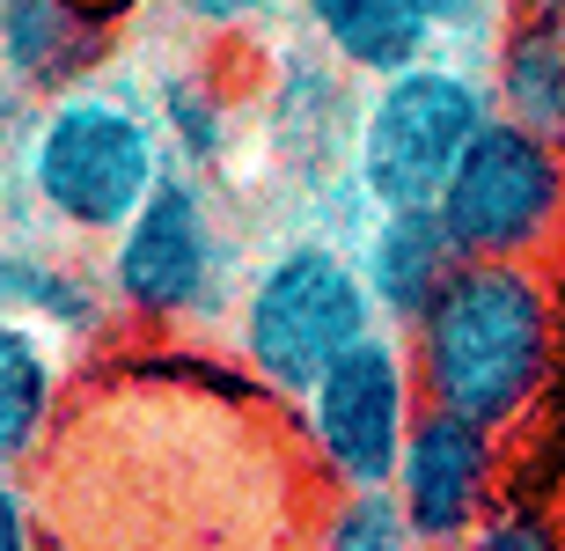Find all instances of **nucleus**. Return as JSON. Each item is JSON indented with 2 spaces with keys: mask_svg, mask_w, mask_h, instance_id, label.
Returning a JSON list of instances; mask_svg holds the SVG:
<instances>
[{
  "mask_svg": "<svg viewBox=\"0 0 565 551\" xmlns=\"http://www.w3.org/2000/svg\"><path fill=\"white\" fill-rule=\"evenodd\" d=\"M440 221L478 265H536L565 243V148L492 118L440 191Z\"/></svg>",
  "mask_w": 565,
  "mask_h": 551,
  "instance_id": "obj_6",
  "label": "nucleus"
},
{
  "mask_svg": "<svg viewBox=\"0 0 565 551\" xmlns=\"http://www.w3.org/2000/svg\"><path fill=\"white\" fill-rule=\"evenodd\" d=\"M0 301H8V317L38 324L44 339H96L104 317L118 309L110 287H96V273L22 251V243H8V257H0Z\"/></svg>",
  "mask_w": 565,
  "mask_h": 551,
  "instance_id": "obj_14",
  "label": "nucleus"
},
{
  "mask_svg": "<svg viewBox=\"0 0 565 551\" xmlns=\"http://www.w3.org/2000/svg\"><path fill=\"white\" fill-rule=\"evenodd\" d=\"M309 551H419L397 492H331L309 530Z\"/></svg>",
  "mask_w": 565,
  "mask_h": 551,
  "instance_id": "obj_15",
  "label": "nucleus"
},
{
  "mask_svg": "<svg viewBox=\"0 0 565 551\" xmlns=\"http://www.w3.org/2000/svg\"><path fill=\"white\" fill-rule=\"evenodd\" d=\"M484 82H492L500 118L565 148V22L558 15L507 8V22L484 44Z\"/></svg>",
  "mask_w": 565,
  "mask_h": 551,
  "instance_id": "obj_12",
  "label": "nucleus"
},
{
  "mask_svg": "<svg viewBox=\"0 0 565 551\" xmlns=\"http://www.w3.org/2000/svg\"><path fill=\"white\" fill-rule=\"evenodd\" d=\"M279 0H169V15H184L191 30H250L265 22Z\"/></svg>",
  "mask_w": 565,
  "mask_h": 551,
  "instance_id": "obj_19",
  "label": "nucleus"
},
{
  "mask_svg": "<svg viewBox=\"0 0 565 551\" xmlns=\"http://www.w3.org/2000/svg\"><path fill=\"white\" fill-rule=\"evenodd\" d=\"M154 118H162L177 162H213V155L228 148V110H221V96H213L206 82H191V74H169L162 82Z\"/></svg>",
  "mask_w": 565,
  "mask_h": 551,
  "instance_id": "obj_16",
  "label": "nucleus"
},
{
  "mask_svg": "<svg viewBox=\"0 0 565 551\" xmlns=\"http://www.w3.org/2000/svg\"><path fill=\"white\" fill-rule=\"evenodd\" d=\"M294 420H301V448L331 478V492H390L404 448L426 420L412 346L397 331H375L294 404Z\"/></svg>",
  "mask_w": 565,
  "mask_h": 551,
  "instance_id": "obj_5",
  "label": "nucleus"
},
{
  "mask_svg": "<svg viewBox=\"0 0 565 551\" xmlns=\"http://www.w3.org/2000/svg\"><path fill=\"white\" fill-rule=\"evenodd\" d=\"M0 551H38V537H30V492H22V478H8V486H0Z\"/></svg>",
  "mask_w": 565,
  "mask_h": 551,
  "instance_id": "obj_20",
  "label": "nucleus"
},
{
  "mask_svg": "<svg viewBox=\"0 0 565 551\" xmlns=\"http://www.w3.org/2000/svg\"><path fill=\"white\" fill-rule=\"evenodd\" d=\"M104 287L132 324H199L228 301L221 206L191 170H169L162 191L132 213V229L104 257Z\"/></svg>",
  "mask_w": 565,
  "mask_h": 551,
  "instance_id": "obj_7",
  "label": "nucleus"
},
{
  "mask_svg": "<svg viewBox=\"0 0 565 551\" xmlns=\"http://www.w3.org/2000/svg\"><path fill=\"white\" fill-rule=\"evenodd\" d=\"M353 257H360V279H367V295H375L382 324H390L397 339L440 301V287H448V279L470 265V257L456 251L448 221H440V206L375 213Z\"/></svg>",
  "mask_w": 565,
  "mask_h": 551,
  "instance_id": "obj_10",
  "label": "nucleus"
},
{
  "mask_svg": "<svg viewBox=\"0 0 565 551\" xmlns=\"http://www.w3.org/2000/svg\"><path fill=\"white\" fill-rule=\"evenodd\" d=\"M507 8L514 0H419V15L434 38H484L492 44V30L507 22Z\"/></svg>",
  "mask_w": 565,
  "mask_h": 551,
  "instance_id": "obj_18",
  "label": "nucleus"
},
{
  "mask_svg": "<svg viewBox=\"0 0 565 551\" xmlns=\"http://www.w3.org/2000/svg\"><path fill=\"white\" fill-rule=\"evenodd\" d=\"M301 30L316 38V52L360 82H397L419 60H434V30H426L419 0H294Z\"/></svg>",
  "mask_w": 565,
  "mask_h": 551,
  "instance_id": "obj_11",
  "label": "nucleus"
},
{
  "mask_svg": "<svg viewBox=\"0 0 565 551\" xmlns=\"http://www.w3.org/2000/svg\"><path fill=\"white\" fill-rule=\"evenodd\" d=\"M375 331H390L360 279V257H345L323 235H301V243H279L235 295L228 339L243 375L265 390V398L301 404L316 382L331 375L353 346H367Z\"/></svg>",
  "mask_w": 565,
  "mask_h": 551,
  "instance_id": "obj_3",
  "label": "nucleus"
},
{
  "mask_svg": "<svg viewBox=\"0 0 565 551\" xmlns=\"http://www.w3.org/2000/svg\"><path fill=\"white\" fill-rule=\"evenodd\" d=\"M500 442L507 434L456 420V412H426L419 420V434H412V448L397 464V486H390L419 551H456L500 515V470H507Z\"/></svg>",
  "mask_w": 565,
  "mask_h": 551,
  "instance_id": "obj_8",
  "label": "nucleus"
},
{
  "mask_svg": "<svg viewBox=\"0 0 565 551\" xmlns=\"http://www.w3.org/2000/svg\"><path fill=\"white\" fill-rule=\"evenodd\" d=\"M456 551H565V537H558V522H551L544 508H500L470 544H456Z\"/></svg>",
  "mask_w": 565,
  "mask_h": 551,
  "instance_id": "obj_17",
  "label": "nucleus"
},
{
  "mask_svg": "<svg viewBox=\"0 0 565 551\" xmlns=\"http://www.w3.org/2000/svg\"><path fill=\"white\" fill-rule=\"evenodd\" d=\"M88 8H104V15L118 22V15H126V8H140V0H88Z\"/></svg>",
  "mask_w": 565,
  "mask_h": 551,
  "instance_id": "obj_22",
  "label": "nucleus"
},
{
  "mask_svg": "<svg viewBox=\"0 0 565 551\" xmlns=\"http://www.w3.org/2000/svg\"><path fill=\"white\" fill-rule=\"evenodd\" d=\"M110 60V15L88 0H0V66L15 96L60 104Z\"/></svg>",
  "mask_w": 565,
  "mask_h": 551,
  "instance_id": "obj_9",
  "label": "nucleus"
},
{
  "mask_svg": "<svg viewBox=\"0 0 565 551\" xmlns=\"http://www.w3.org/2000/svg\"><path fill=\"white\" fill-rule=\"evenodd\" d=\"M60 420V353L38 324H0V470L22 478V464L44 448Z\"/></svg>",
  "mask_w": 565,
  "mask_h": 551,
  "instance_id": "obj_13",
  "label": "nucleus"
},
{
  "mask_svg": "<svg viewBox=\"0 0 565 551\" xmlns=\"http://www.w3.org/2000/svg\"><path fill=\"white\" fill-rule=\"evenodd\" d=\"M404 346L419 368L426 412H456L492 434H514L558 375V287L536 265H478L470 257L440 287L434 309L404 331Z\"/></svg>",
  "mask_w": 565,
  "mask_h": 551,
  "instance_id": "obj_1",
  "label": "nucleus"
},
{
  "mask_svg": "<svg viewBox=\"0 0 565 551\" xmlns=\"http://www.w3.org/2000/svg\"><path fill=\"white\" fill-rule=\"evenodd\" d=\"M514 8H529V15H558V22H565V0H514Z\"/></svg>",
  "mask_w": 565,
  "mask_h": 551,
  "instance_id": "obj_21",
  "label": "nucleus"
},
{
  "mask_svg": "<svg viewBox=\"0 0 565 551\" xmlns=\"http://www.w3.org/2000/svg\"><path fill=\"white\" fill-rule=\"evenodd\" d=\"M500 118L492 104V82L478 66L448 60H419L397 82H375L353 110V170L360 199L375 213H404V206H440V191L456 177V162L470 155L484 126Z\"/></svg>",
  "mask_w": 565,
  "mask_h": 551,
  "instance_id": "obj_4",
  "label": "nucleus"
},
{
  "mask_svg": "<svg viewBox=\"0 0 565 551\" xmlns=\"http://www.w3.org/2000/svg\"><path fill=\"white\" fill-rule=\"evenodd\" d=\"M15 170L52 229L88 235V243H118L132 229V213L177 170V155H169V133L154 110L88 82L38 110Z\"/></svg>",
  "mask_w": 565,
  "mask_h": 551,
  "instance_id": "obj_2",
  "label": "nucleus"
}]
</instances>
